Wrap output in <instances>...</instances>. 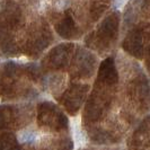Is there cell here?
Segmentation results:
<instances>
[{"instance_id": "cell-1", "label": "cell", "mask_w": 150, "mask_h": 150, "mask_svg": "<svg viewBox=\"0 0 150 150\" xmlns=\"http://www.w3.org/2000/svg\"><path fill=\"white\" fill-rule=\"evenodd\" d=\"M114 86H108L96 80L94 91L90 95L83 111V117L90 122L98 121L110 108L112 94L111 89Z\"/></svg>"}, {"instance_id": "cell-2", "label": "cell", "mask_w": 150, "mask_h": 150, "mask_svg": "<svg viewBox=\"0 0 150 150\" xmlns=\"http://www.w3.org/2000/svg\"><path fill=\"white\" fill-rule=\"evenodd\" d=\"M119 30V16L117 14H113L105 18L103 23L99 25L97 32H96V44L99 47L105 49L108 44L113 42Z\"/></svg>"}, {"instance_id": "cell-3", "label": "cell", "mask_w": 150, "mask_h": 150, "mask_svg": "<svg viewBox=\"0 0 150 150\" xmlns=\"http://www.w3.org/2000/svg\"><path fill=\"white\" fill-rule=\"evenodd\" d=\"M143 28L142 27H138L135 30H131L128 34V36L125 38L124 42H123V49L130 53L131 55H133L138 59H141L143 57V52H144V43L146 41H149L150 38L144 36L143 35Z\"/></svg>"}, {"instance_id": "cell-4", "label": "cell", "mask_w": 150, "mask_h": 150, "mask_svg": "<svg viewBox=\"0 0 150 150\" xmlns=\"http://www.w3.org/2000/svg\"><path fill=\"white\" fill-rule=\"evenodd\" d=\"M88 91L87 85H72L64 95L63 105L70 114H75L85 100L86 94Z\"/></svg>"}, {"instance_id": "cell-5", "label": "cell", "mask_w": 150, "mask_h": 150, "mask_svg": "<svg viewBox=\"0 0 150 150\" xmlns=\"http://www.w3.org/2000/svg\"><path fill=\"white\" fill-rule=\"evenodd\" d=\"M95 57L88 51L80 50L77 53L75 59V75L80 78H89L91 77L95 68Z\"/></svg>"}, {"instance_id": "cell-6", "label": "cell", "mask_w": 150, "mask_h": 150, "mask_svg": "<svg viewBox=\"0 0 150 150\" xmlns=\"http://www.w3.org/2000/svg\"><path fill=\"white\" fill-rule=\"evenodd\" d=\"M131 95L142 110L150 107V86L149 83L143 77L139 78L132 83Z\"/></svg>"}, {"instance_id": "cell-7", "label": "cell", "mask_w": 150, "mask_h": 150, "mask_svg": "<svg viewBox=\"0 0 150 150\" xmlns=\"http://www.w3.org/2000/svg\"><path fill=\"white\" fill-rule=\"evenodd\" d=\"M119 80V74L115 67V62L113 58H107L102 62L98 69L97 81L103 83L108 86H115Z\"/></svg>"}, {"instance_id": "cell-8", "label": "cell", "mask_w": 150, "mask_h": 150, "mask_svg": "<svg viewBox=\"0 0 150 150\" xmlns=\"http://www.w3.org/2000/svg\"><path fill=\"white\" fill-rule=\"evenodd\" d=\"M131 148L139 149L150 144V116L143 121L131 140Z\"/></svg>"}, {"instance_id": "cell-9", "label": "cell", "mask_w": 150, "mask_h": 150, "mask_svg": "<svg viewBox=\"0 0 150 150\" xmlns=\"http://www.w3.org/2000/svg\"><path fill=\"white\" fill-rule=\"evenodd\" d=\"M57 30L58 33L60 34L62 38H71L75 35L76 27H75V23L72 21V18L70 16L66 17L62 22L57 26Z\"/></svg>"}, {"instance_id": "cell-10", "label": "cell", "mask_w": 150, "mask_h": 150, "mask_svg": "<svg viewBox=\"0 0 150 150\" xmlns=\"http://www.w3.org/2000/svg\"><path fill=\"white\" fill-rule=\"evenodd\" d=\"M148 69H149V71H150V61H149V63H148Z\"/></svg>"}, {"instance_id": "cell-11", "label": "cell", "mask_w": 150, "mask_h": 150, "mask_svg": "<svg viewBox=\"0 0 150 150\" xmlns=\"http://www.w3.org/2000/svg\"><path fill=\"white\" fill-rule=\"evenodd\" d=\"M148 52L150 53V45H149V47H148Z\"/></svg>"}]
</instances>
